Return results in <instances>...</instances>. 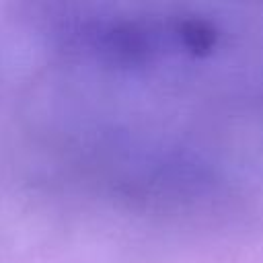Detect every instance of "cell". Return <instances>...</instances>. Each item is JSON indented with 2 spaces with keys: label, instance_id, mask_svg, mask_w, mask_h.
<instances>
[{
  "label": "cell",
  "instance_id": "obj_1",
  "mask_svg": "<svg viewBox=\"0 0 263 263\" xmlns=\"http://www.w3.org/2000/svg\"><path fill=\"white\" fill-rule=\"evenodd\" d=\"M97 43L113 60L136 64L152 55L158 45V37L156 31L152 27H146L144 23L121 21L101 29Z\"/></svg>",
  "mask_w": 263,
  "mask_h": 263
},
{
  "label": "cell",
  "instance_id": "obj_2",
  "mask_svg": "<svg viewBox=\"0 0 263 263\" xmlns=\"http://www.w3.org/2000/svg\"><path fill=\"white\" fill-rule=\"evenodd\" d=\"M173 35H175V41L185 51L195 53V55H205L218 41L216 27L210 21L197 18V16L179 18L173 25Z\"/></svg>",
  "mask_w": 263,
  "mask_h": 263
}]
</instances>
